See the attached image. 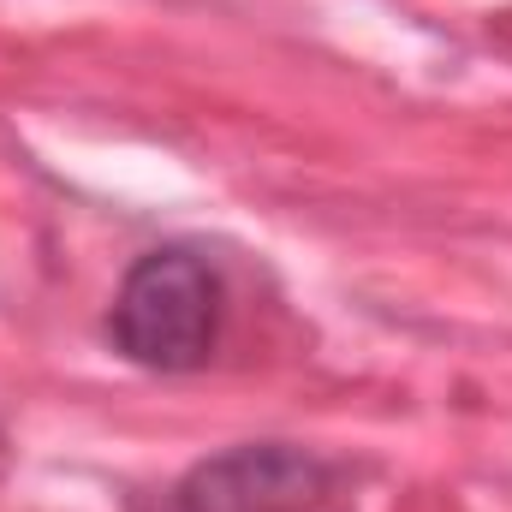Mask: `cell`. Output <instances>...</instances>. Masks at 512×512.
I'll return each instance as SVG.
<instances>
[{"instance_id": "cell-1", "label": "cell", "mask_w": 512, "mask_h": 512, "mask_svg": "<svg viewBox=\"0 0 512 512\" xmlns=\"http://www.w3.org/2000/svg\"><path fill=\"white\" fill-rule=\"evenodd\" d=\"M221 322H227V280L209 256L185 245L137 256L108 310L120 358L155 376L203 370L221 346Z\"/></svg>"}, {"instance_id": "cell-2", "label": "cell", "mask_w": 512, "mask_h": 512, "mask_svg": "<svg viewBox=\"0 0 512 512\" xmlns=\"http://www.w3.org/2000/svg\"><path fill=\"white\" fill-rule=\"evenodd\" d=\"M155 512H358V483L316 447L245 441L197 459Z\"/></svg>"}]
</instances>
